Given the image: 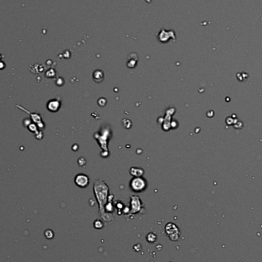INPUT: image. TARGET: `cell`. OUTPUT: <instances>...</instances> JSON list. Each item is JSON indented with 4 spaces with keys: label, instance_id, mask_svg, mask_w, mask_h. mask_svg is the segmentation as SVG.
Returning <instances> with one entry per match:
<instances>
[{
    "label": "cell",
    "instance_id": "6da1fadb",
    "mask_svg": "<svg viewBox=\"0 0 262 262\" xmlns=\"http://www.w3.org/2000/svg\"><path fill=\"white\" fill-rule=\"evenodd\" d=\"M94 190H95V194L98 202L100 204V209L103 212H104V206L107 201V194L108 188L104 182H102V185L97 182L95 187H94Z\"/></svg>",
    "mask_w": 262,
    "mask_h": 262
},
{
    "label": "cell",
    "instance_id": "7a4b0ae2",
    "mask_svg": "<svg viewBox=\"0 0 262 262\" xmlns=\"http://www.w3.org/2000/svg\"><path fill=\"white\" fill-rule=\"evenodd\" d=\"M130 187L135 192H141L146 188V182L141 178H135L130 182Z\"/></svg>",
    "mask_w": 262,
    "mask_h": 262
},
{
    "label": "cell",
    "instance_id": "3957f363",
    "mask_svg": "<svg viewBox=\"0 0 262 262\" xmlns=\"http://www.w3.org/2000/svg\"><path fill=\"white\" fill-rule=\"evenodd\" d=\"M75 183L79 187H86L89 184V178L84 174H78L75 177Z\"/></svg>",
    "mask_w": 262,
    "mask_h": 262
},
{
    "label": "cell",
    "instance_id": "277c9868",
    "mask_svg": "<svg viewBox=\"0 0 262 262\" xmlns=\"http://www.w3.org/2000/svg\"><path fill=\"white\" fill-rule=\"evenodd\" d=\"M45 235L46 238L50 239V238H52L53 237L52 235H54V234H53V232H52V230H46L45 232Z\"/></svg>",
    "mask_w": 262,
    "mask_h": 262
},
{
    "label": "cell",
    "instance_id": "5b68a950",
    "mask_svg": "<svg viewBox=\"0 0 262 262\" xmlns=\"http://www.w3.org/2000/svg\"><path fill=\"white\" fill-rule=\"evenodd\" d=\"M102 226H103V224L101 223V221H98V220L95 221V223H94V227H95L96 228H102Z\"/></svg>",
    "mask_w": 262,
    "mask_h": 262
}]
</instances>
